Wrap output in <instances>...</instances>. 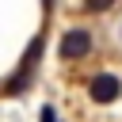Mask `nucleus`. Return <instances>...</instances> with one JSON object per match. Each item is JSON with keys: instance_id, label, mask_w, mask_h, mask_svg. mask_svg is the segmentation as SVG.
I'll list each match as a JSON object with an SVG mask.
<instances>
[{"instance_id": "obj_1", "label": "nucleus", "mask_w": 122, "mask_h": 122, "mask_svg": "<svg viewBox=\"0 0 122 122\" xmlns=\"http://www.w3.org/2000/svg\"><path fill=\"white\" fill-rule=\"evenodd\" d=\"M84 53H92V34L80 30V27L65 30V38H61V57H65V61H76V57H84Z\"/></svg>"}, {"instance_id": "obj_2", "label": "nucleus", "mask_w": 122, "mask_h": 122, "mask_svg": "<svg viewBox=\"0 0 122 122\" xmlns=\"http://www.w3.org/2000/svg\"><path fill=\"white\" fill-rule=\"evenodd\" d=\"M88 92H92V99H95V103H114V99H118V92H122V84H118V76L103 72V76H95V80L88 84Z\"/></svg>"}, {"instance_id": "obj_3", "label": "nucleus", "mask_w": 122, "mask_h": 122, "mask_svg": "<svg viewBox=\"0 0 122 122\" xmlns=\"http://www.w3.org/2000/svg\"><path fill=\"white\" fill-rule=\"evenodd\" d=\"M111 4H114V0H84V8H88V11H107Z\"/></svg>"}, {"instance_id": "obj_4", "label": "nucleus", "mask_w": 122, "mask_h": 122, "mask_svg": "<svg viewBox=\"0 0 122 122\" xmlns=\"http://www.w3.org/2000/svg\"><path fill=\"white\" fill-rule=\"evenodd\" d=\"M42 122H57V114H53V107H42Z\"/></svg>"}, {"instance_id": "obj_5", "label": "nucleus", "mask_w": 122, "mask_h": 122, "mask_svg": "<svg viewBox=\"0 0 122 122\" xmlns=\"http://www.w3.org/2000/svg\"><path fill=\"white\" fill-rule=\"evenodd\" d=\"M46 4H50V0H46Z\"/></svg>"}]
</instances>
